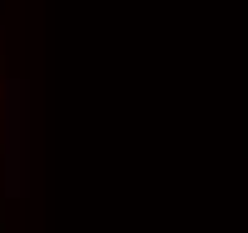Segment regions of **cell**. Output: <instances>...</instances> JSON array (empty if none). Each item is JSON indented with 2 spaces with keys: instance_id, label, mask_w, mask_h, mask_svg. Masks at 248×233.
Wrapping results in <instances>:
<instances>
[{
  "instance_id": "obj_1",
  "label": "cell",
  "mask_w": 248,
  "mask_h": 233,
  "mask_svg": "<svg viewBox=\"0 0 248 233\" xmlns=\"http://www.w3.org/2000/svg\"><path fill=\"white\" fill-rule=\"evenodd\" d=\"M5 194H25V79H5Z\"/></svg>"
}]
</instances>
